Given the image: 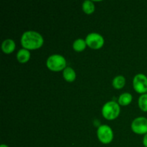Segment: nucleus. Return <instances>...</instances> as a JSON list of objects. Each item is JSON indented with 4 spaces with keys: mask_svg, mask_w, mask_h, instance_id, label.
I'll use <instances>...</instances> for the list:
<instances>
[{
    "mask_svg": "<svg viewBox=\"0 0 147 147\" xmlns=\"http://www.w3.org/2000/svg\"><path fill=\"white\" fill-rule=\"evenodd\" d=\"M126 83V79L123 76H119L114 78L113 80V86L116 89H121Z\"/></svg>",
    "mask_w": 147,
    "mask_h": 147,
    "instance_id": "13",
    "label": "nucleus"
},
{
    "mask_svg": "<svg viewBox=\"0 0 147 147\" xmlns=\"http://www.w3.org/2000/svg\"><path fill=\"white\" fill-rule=\"evenodd\" d=\"M131 129L137 134H146L147 119L144 117H138L135 119L131 123Z\"/></svg>",
    "mask_w": 147,
    "mask_h": 147,
    "instance_id": "7",
    "label": "nucleus"
},
{
    "mask_svg": "<svg viewBox=\"0 0 147 147\" xmlns=\"http://www.w3.org/2000/svg\"><path fill=\"white\" fill-rule=\"evenodd\" d=\"M46 65L49 70L52 71H61L66 68V60L60 55H53L47 58Z\"/></svg>",
    "mask_w": 147,
    "mask_h": 147,
    "instance_id": "2",
    "label": "nucleus"
},
{
    "mask_svg": "<svg viewBox=\"0 0 147 147\" xmlns=\"http://www.w3.org/2000/svg\"><path fill=\"white\" fill-rule=\"evenodd\" d=\"M83 10L86 14H90L95 11V5L93 1L86 0L83 4Z\"/></svg>",
    "mask_w": 147,
    "mask_h": 147,
    "instance_id": "14",
    "label": "nucleus"
},
{
    "mask_svg": "<svg viewBox=\"0 0 147 147\" xmlns=\"http://www.w3.org/2000/svg\"><path fill=\"white\" fill-rule=\"evenodd\" d=\"M133 86L138 93L145 94L147 92V77L145 75L137 74L134 78Z\"/></svg>",
    "mask_w": 147,
    "mask_h": 147,
    "instance_id": "6",
    "label": "nucleus"
},
{
    "mask_svg": "<svg viewBox=\"0 0 147 147\" xmlns=\"http://www.w3.org/2000/svg\"><path fill=\"white\" fill-rule=\"evenodd\" d=\"M0 147H9V146H7V145H5V144H1V146H0Z\"/></svg>",
    "mask_w": 147,
    "mask_h": 147,
    "instance_id": "17",
    "label": "nucleus"
},
{
    "mask_svg": "<svg viewBox=\"0 0 147 147\" xmlns=\"http://www.w3.org/2000/svg\"><path fill=\"white\" fill-rule=\"evenodd\" d=\"M97 136L101 143L108 144L113 140V133L112 129L108 125H101L97 130Z\"/></svg>",
    "mask_w": 147,
    "mask_h": 147,
    "instance_id": "4",
    "label": "nucleus"
},
{
    "mask_svg": "<svg viewBox=\"0 0 147 147\" xmlns=\"http://www.w3.org/2000/svg\"><path fill=\"white\" fill-rule=\"evenodd\" d=\"M143 144H144V145L145 147H147V134H145L144 137Z\"/></svg>",
    "mask_w": 147,
    "mask_h": 147,
    "instance_id": "16",
    "label": "nucleus"
},
{
    "mask_svg": "<svg viewBox=\"0 0 147 147\" xmlns=\"http://www.w3.org/2000/svg\"><path fill=\"white\" fill-rule=\"evenodd\" d=\"M30 53L27 49H21L17 54V59L20 63H25L30 60Z\"/></svg>",
    "mask_w": 147,
    "mask_h": 147,
    "instance_id": "9",
    "label": "nucleus"
},
{
    "mask_svg": "<svg viewBox=\"0 0 147 147\" xmlns=\"http://www.w3.org/2000/svg\"><path fill=\"white\" fill-rule=\"evenodd\" d=\"M86 45L87 44H86V40L83 39H78L73 42V50H76V52H82L86 49Z\"/></svg>",
    "mask_w": 147,
    "mask_h": 147,
    "instance_id": "12",
    "label": "nucleus"
},
{
    "mask_svg": "<svg viewBox=\"0 0 147 147\" xmlns=\"http://www.w3.org/2000/svg\"><path fill=\"white\" fill-rule=\"evenodd\" d=\"M63 78L67 82H73L76 80V73L72 67H67L63 70Z\"/></svg>",
    "mask_w": 147,
    "mask_h": 147,
    "instance_id": "10",
    "label": "nucleus"
},
{
    "mask_svg": "<svg viewBox=\"0 0 147 147\" xmlns=\"http://www.w3.org/2000/svg\"><path fill=\"white\" fill-rule=\"evenodd\" d=\"M44 40L40 33L34 31L25 32L21 37V44L27 50H37L42 46Z\"/></svg>",
    "mask_w": 147,
    "mask_h": 147,
    "instance_id": "1",
    "label": "nucleus"
},
{
    "mask_svg": "<svg viewBox=\"0 0 147 147\" xmlns=\"http://www.w3.org/2000/svg\"><path fill=\"white\" fill-rule=\"evenodd\" d=\"M86 42L89 47L94 50L101 48L104 45V39L103 36L98 33H90L86 38Z\"/></svg>",
    "mask_w": 147,
    "mask_h": 147,
    "instance_id": "5",
    "label": "nucleus"
},
{
    "mask_svg": "<svg viewBox=\"0 0 147 147\" xmlns=\"http://www.w3.org/2000/svg\"><path fill=\"white\" fill-rule=\"evenodd\" d=\"M132 95L129 93H124L119 98V104L121 106H128L132 101Z\"/></svg>",
    "mask_w": 147,
    "mask_h": 147,
    "instance_id": "11",
    "label": "nucleus"
},
{
    "mask_svg": "<svg viewBox=\"0 0 147 147\" xmlns=\"http://www.w3.org/2000/svg\"><path fill=\"white\" fill-rule=\"evenodd\" d=\"M138 103H139V108L142 111L147 112V93L142 94L139 97Z\"/></svg>",
    "mask_w": 147,
    "mask_h": 147,
    "instance_id": "15",
    "label": "nucleus"
},
{
    "mask_svg": "<svg viewBox=\"0 0 147 147\" xmlns=\"http://www.w3.org/2000/svg\"><path fill=\"white\" fill-rule=\"evenodd\" d=\"M15 42H14V40H11V39H7L2 42L1 49L5 54H10L15 50Z\"/></svg>",
    "mask_w": 147,
    "mask_h": 147,
    "instance_id": "8",
    "label": "nucleus"
},
{
    "mask_svg": "<svg viewBox=\"0 0 147 147\" xmlns=\"http://www.w3.org/2000/svg\"><path fill=\"white\" fill-rule=\"evenodd\" d=\"M120 113V106L115 101H109L105 103L102 108V115L107 120H113Z\"/></svg>",
    "mask_w": 147,
    "mask_h": 147,
    "instance_id": "3",
    "label": "nucleus"
}]
</instances>
